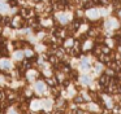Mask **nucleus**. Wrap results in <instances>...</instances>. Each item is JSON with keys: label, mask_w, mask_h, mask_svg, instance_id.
<instances>
[{"label": "nucleus", "mask_w": 121, "mask_h": 114, "mask_svg": "<svg viewBox=\"0 0 121 114\" xmlns=\"http://www.w3.org/2000/svg\"><path fill=\"white\" fill-rule=\"evenodd\" d=\"M35 90H37L38 92H43V91H44V83L37 82L35 83Z\"/></svg>", "instance_id": "1"}, {"label": "nucleus", "mask_w": 121, "mask_h": 114, "mask_svg": "<svg viewBox=\"0 0 121 114\" xmlns=\"http://www.w3.org/2000/svg\"><path fill=\"white\" fill-rule=\"evenodd\" d=\"M99 82H100V86H105V84H107V83H108V74H104V75H103V77L100 78Z\"/></svg>", "instance_id": "2"}, {"label": "nucleus", "mask_w": 121, "mask_h": 114, "mask_svg": "<svg viewBox=\"0 0 121 114\" xmlns=\"http://www.w3.org/2000/svg\"><path fill=\"white\" fill-rule=\"evenodd\" d=\"M0 65H1V67H3V69H8V67H9V64H8V61H7V60L0 61Z\"/></svg>", "instance_id": "3"}, {"label": "nucleus", "mask_w": 121, "mask_h": 114, "mask_svg": "<svg viewBox=\"0 0 121 114\" xmlns=\"http://www.w3.org/2000/svg\"><path fill=\"white\" fill-rule=\"evenodd\" d=\"M9 4H11L12 7H16V5L18 4V1H17V0H9Z\"/></svg>", "instance_id": "4"}, {"label": "nucleus", "mask_w": 121, "mask_h": 114, "mask_svg": "<svg viewBox=\"0 0 121 114\" xmlns=\"http://www.w3.org/2000/svg\"><path fill=\"white\" fill-rule=\"evenodd\" d=\"M82 82H83L85 84H89L90 79H89V78H86V77H83V78H82Z\"/></svg>", "instance_id": "5"}, {"label": "nucleus", "mask_w": 121, "mask_h": 114, "mask_svg": "<svg viewBox=\"0 0 121 114\" xmlns=\"http://www.w3.org/2000/svg\"><path fill=\"white\" fill-rule=\"evenodd\" d=\"M44 108L46 109H50L51 108V102H50V101H46V102H44Z\"/></svg>", "instance_id": "6"}, {"label": "nucleus", "mask_w": 121, "mask_h": 114, "mask_svg": "<svg viewBox=\"0 0 121 114\" xmlns=\"http://www.w3.org/2000/svg\"><path fill=\"white\" fill-rule=\"evenodd\" d=\"M16 57H17V58H21V57H22V53H17Z\"/></svg>", "instance_id": "7"}, {"label": "nucleus", "mask_w": 121, "mask_h": 114, "mask_svg": "<svg viewBox=\"0 0 121 114\" xmlns=\"http://www.w3.org/2000/svg\"><path fill=\"white\" fill-rule=\"evenodd\" d=\"M82 113H83V111L79 110V109H78V110H76V114H82Z\"/></svg>", "instance_id": "8"}, {"label": "nucleus", "mask_w": 121, "mask_h": 114, "mask_svg": "<svg viewBox=\"0 0 121 114\" xmlns=\"http://www.w3.org/2000/svg\"><path fill=\"white\" fill-rule=\"evenodd\" d=\"M11 114H17V113H16V111H11Z\"/></svg>", "instance_id": "9"}, {"label": "nucleus", "mask_w": 121, "mask_h": 114, "mask_svg": "<svg viewBox=\"0 0 121 114\" xmlns=\"http://www.w3.org/2000/svg\"><path fill=\"white\" fill-rule=\"evenodd\" d=\"M1 97H3V95H1V92H0V100H1Z\"/></svg>", "instance_id": "10"}]
</instances>
